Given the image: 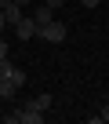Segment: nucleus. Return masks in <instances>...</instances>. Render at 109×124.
<instances>
[{
	"label": "nucleus",
	"mask_w": 109,
	"mask_h": 124,
	"mask_svg": "<svg viewBox=\"0 0 109 124\" xmlns=\"http://www.w3.org/2000/svg\"><path fill=\"white\" fill-rule=\"evenodd\" d=\"M36 29H40V26L33 22V15H22V18L15 22V37H18V40H33V37H36Z\"/></svg>",
	"instance_id": "obj_3"
},
{
	"label": "nucleus",
	"mask_w": 109,
	"mask_h": 124,
	"mask_svg": "<svg viewBox=\"0 0 109 124\" xmlns=\"http://www.w3.org/2000/svg\"><path fill=\"white\" fill-rule=\"evenodd\" d=\"M7 73H11V62H7V55H4V58H0V77H7Z\"/></svg>",
	"instance_id": "obj_7"
},
{
	"label": "nucleus",
	"mask_w": 109,
	"mask_h": 124,
	"mask_svg": "<svg viewBox=\"0 0 109 124\" xmlns=\"http://www.w3.org/2000/svg\"><path fill=\"white\" fill-rule=\"evenodd\" d=\"M36 37H44L47 44H66V37H69V29H66V22H47V26H40L36 29Z\"/></svg>",
	"instance_id": "obj_1"
},
{
	"label": "nucleus",
	"mask_w": 109,
	"mask_h": 124,
	"mask_svg": "<svg viewBox=\"0 0 109 124\" xmlns=\"http://www.w3.org/2000/svg\"><path fill=\"white\" fill-rule=\"evenodd\" d=\"M98 120H109V106H102V113H98Z\"/></svg>",
	"instance_id": "obj_10"
},
{
	"label": "nucleus",
	"mask_w": 109,
	"mask_h": 124,
	"mask_svg": "<svg viewBox=\"0 0 109 124\" xmlns=\"http://www.w3.org/2000/svg\"><path fill=\"white\" fill-rule=\"evenodd\" d=\"M44 4H47V8H54V11H58V8L66 4V0H44Z\"/></svg>",
	"instance_id": "obj_8"
},
{
	"label": "nucleus",
	"mask_w": 109,
	"mask_h": 124,
	"mask_svg": "<svg viewBox=\"0 0 109 124\" xmlns=\"http://www.w3.org/2000/svg\"><path fill=\"white\" fill-rule=\"evenodd\" d=\"M7 4H11V0H0V11H4V8H7Z\"/></svg>",
	"instance_id": "obj_14"
},
{
	"label": "nucleus",
	"mask_w": 109,
	"mask_h": 124,
	"mask_svg": "<svg viewBox=\"0 0 109 124\" xmlns=\"http://www.w3.org/2000/svg\"><path fill=\"white\" fill-rule=\"evenodd\" d=\"M4 55H7V40L0 37V58H4Z\"/></svg>",
	"instance_id": "obj_9"
},
{
	"label": "nucleus",
	"mask_w": 109,
	"mask_h": 124,
	"mask_svg": "<svg viewBox=\"0 0 109 124\" xmlns=\"http://www.w3.org/2000/svg\"><path fill=\"white\" fill-rule=\"evenodd\" d=\"M44 120V109H36L33 102H26L22 113H7V124H40Z\"/></svg>",
	"instance_id": "obj_2"
},
{
	"label": "nucleus",
	"mask_w": 109,
	"mask_h": 124,
	"mask_svg": "<svg viewBox=\"0 0 109 124\" xmlns=\"http://www.w3.org/2000/svg\"><path fill=\"white\" fill-rule=\"evenodd\" d=\"M51 102H54V99H51L47 91H40V95L33 99V106H36V109H51Z\"/></svg>",
	"instance_id": "obj_6"
},
{
	"label": "nucleus",
	"mask_w": 109,
	"mask_h": 124,
	"mask_svg": "<svg viewBox=\"0 0 109 124\" xmlns=\"http://www.w3.org/2000/svg\"><path fill=\"white\" fill-rule=\"evenodd\" d=\"M4 26H7V22H4V11H0V33H4Z\"/></svg>",
	"instance_id": "obj_13"
},
{
	"label": "nucleus",
	"mask_w": 109,
	"mask_h": 124,
	"mask_svg": "<svg viewBox=\"0 0 109 124\" xmlns=\"http://www.w3.org/2000/svg\"><path fill=\"white\" fill-rule=\"evenodd\" d=\"M54 18V8H47V4H36V11H33V22L36 26H47Z\"/></svg>",
	"instance_id": "obj_4"
},
{
	"label": "nucleus",
	"mask_w": 109,
	"mask_h": 124,
	"mask_svg": "<svg viewBox=\"0 0 109 124\" xmlns=\"http://www.w3.org/2000/svg\"><path fill=\"white\" fill-rule=\"evenodd\" d=\"M22 15H26V8H18V4H15V0H11V4L4 8V22H7V26H15V22H18Z\"/></svg>",
	"instance_id": "obj_5"
},
{
	"label": "nucleus",
	"mask_w": 109,
	"mask_h": 124,
	"mask_svg": "<svg viewBox=\"0 0 109 124\" xmlns=\"http://www.w3.org/2000/svg\"><path fill=\"white\" fill-rule=\"evenodd\" d=\"M15 4H18V8H29V4H33V0H15Z\"/></svg>",
	"instance_id": "obj_12"
},
{
	"label": "nucleus",
	"mask_w": 109,
	"mask_h": 124,
	"mask_svg": "<svg viewBox=\"0 0 109 124\" xmlns=\"http://www.w3.org/2000/svg\"><path fill=\"white\" fill-rule=\"evenodd\" d=\"M80 4H84V8H98V0H80Z\"/></svg>",
	"instance_id": "obj_11"
}]
</instances>
